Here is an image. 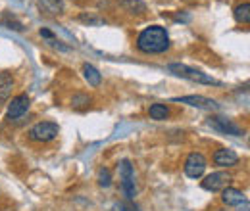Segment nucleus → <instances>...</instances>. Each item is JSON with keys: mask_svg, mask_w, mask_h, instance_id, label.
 <instances>
[{"mask_svg": "<svg viewBox=\"0 0 250 211\" xmlns=\"http://www.w3.org/2000/svg\"><path fill=\"white\" fill-rule=\"evenodd\" d=\"M171 46L169 35L162 25H150L137 37V48L143 54H164Z\"/></svg>", "mask_w": 250, "mask_h": 211, "instance_id": "obj_1", "label": "nucleus"}, {"mask_svg": "<svg viewBox=\"0 0 250 211\" xmlns=\"http://www.w3.org/2000/svg\"><path fill=\"white\" fill-rule=\"evenodd\" d=\"M167 69H169L173 75H177V77H181V79H188V81H192V83H200V85H214V87H219V85H221L218 79H214V77H210V75L202 73L200 69L188 67V65H185V63H169V65H167Z\"/></svg>", "mask_w": 250, "mask_h": 211, "instance_id": "obj_2", "label": "nucleus"}, {"mask_svg": "<svg viewBox=\"0 0 250 211\" xmlns=\"http://www.w3.org/2000/svg\"><path fill=\"white\" fill-rule=\"evenodd\" d=\"M58 134H60V127L56 123H52V121H41V123L33 125L31 129H29V133H27L29 140L42 142V144L44 142H52Z\"/></svg>", "mask_w": 250, "mask_h": 211, "instance_id": "obj_3", "label": "nucleus"}, {"mask_svg": "<svg viewBox=\"0 0 250 211\" xmlns=\"http://www.w3.org/2000/svg\"><path fill=\"white\" fill-rule=\"evenodd\" d=\"M118 171H120V181H122V190H124L125 198H127V200H135V196H137V186H135V171H133L131 161H129V159L120 161Z\"/></svg>", "mask_w": 250, "mask_h": 211, "instance_id": "obj_4", "label": "nucleus"}, {"mask_svg": "<svg viewBox=\"0 0 250 211\" xmlns=\"http://www.w3.org/2000/svg\"><path fill=\"white\" fill-rule=\"evenodd\" d=\"M31 106V100L27 94H18L14 96L10 102H8V119L10 121H16V119H21L27 110Z\"/></svg>", "mask_w": 250, "mask_h": 211, "instance_id": "obj_5", "label": "nucleus"}, {"mask_svg": "<svg viewBox=\"0 0 250 211\" xmlns=\"http://www.w3.org/2000/svg\"><path fill=\"white\" fill-rule=\"evenodd\" d=\"M206 171V157L198 152H192L185 161V175L188 179H200Z\"/></svg>", "mask_w": 250, "mask_h": 211, "instance_id": "obj_6", "label": "nucleus"}, {"mask_svg": "<svg viewBox=\"0 0 250 211\" xmlns=\"http://www.w3.org/2000/svg\"><path fill=\"white\" fill-rule=\"evenodd\" d=\"M229 184H231V175L227 171H216L202 181V188L208 192H218V190L227 188Z\"/></svg>", "mask_w": 250, "mask_h": 211, "instance_id": "obj_7", "label": "nucleus"}, {"mask_svg": "<svg viewBox=\"0 0 250 211\" xmlns=\"http://www.w3.org/2000/svg\"><path fill=\"white\" fill-rule=\"evenodd\" d=\"M173 102H179V104H187L192 108H198V110H219V104L212 98H206V96H177L173 98Z\"/></svg>", "mask_w": 250, "mask_h": 211, "instance_id": "obj_8", "label": "nucleus"}, {"mask_svg": "<svg viewBox=\"0 0 250 211\" xmlns=\"http://www.w3.org/2000/svg\"><path fill=\"white\" fill-rule=\"evenodd\" d=\"M214 163L218 167H233L239 163V155L237 152L231 150V148H221L214 153Z\"/></svg>", "mask_w": 250, "mask_h": 211, "instance_id": "obj_9", "label": "nucleus"}, {"mask_svg": "<svg viewBox=\"0 0 250 211\" xmlns=\"http://www.w3.org/2000/svg\"><path fill=\"white\" fill-rule=\"evenodd\" d=\"M247 200V196L239 190V188H233V186H227L221 190V202L227 206V208H233V206H241L243 202Z\"/></svg>", "mask_w": 250, "mask_h": 211, "instance_id": "obj_10", "label": "nucleus"}, {"mask_svg": "<svg viewBox=\"0 0 250 211\" xmlns=\"http://www.w3.org/2000/svg\"><path fill=\"white\" fill-rule=\"evenodd\" d=\"M14 77H12V73H8V71H2L0 73V108L4 106V104H8V100H10V94L14 91Z\"/></svg>", "mask_w": 250, "mask_h": 211, "instance_id": "obj_11", "label": "nucleus"}, {"mask_svg": "<svg viewBox=\"0 0 250 211\" xmlns=\"http://www.w3.org/2000/svg\"><path fill=\"white\" fill-rule=\"evenodd\" d=\"M210 125L214 129L221 131V133H227V134H233V136H241L243 134L241 129L231 119H227V117H210Z\"/></svg>", "mask_w": 250, "mask_h": 211, "instance_id": "obj_12", "label": "nucleus"}, {"mask_svg": "<svg viewBox=\"0 0 250 211\" xmlns=\"http://www.w3.org/2000/svg\"><path fill=\"white\" fill-rule=\"evenodd\" d=\"M83 77H85V81H87L91 87H94V89L102 83L100 71H98L94 65H91V63H85V65H83Z\"/></svg>", "mask_w": 250, "mask_h": 211, "instance_id": "obj_13", "label": "nucleus"}, {"mask_svg": "<svg viewBox=\"0 0 250 211\" xmlns=\"http://www.w3.org/2000/svg\"><path fill=\"white\" fill-rule=\"evenodd\" d=\"M118 4L129 14H139L141 16V14L146 12V6H145L143 0H118Z\"/></svg>", "mask_w": 250, "mask_h": 211, "instance_id": "obj_14", "label": "nucleus"}, {"mask_svg": "<svg viewBox=\"0 0 250 211\" xmlns=\"http://www.w3.org/2000/svg\"><path fill=\"white\" fill-rule=\"evenodd\" d=\"M233 16H235V19H237L239 23L249 25V23H250V4H249V2L239 4V6L233 10Z\"/></svg>", "mask_w": 250, "mask_h": 211, "instance_id": "obj_15", "label": "nucleus"}, {"mask_svg": "<svg viewBox=\"0 0 250 211\" xmlns=\"http://www.w3.org/2000/svg\"><path fill=\"white\" fill-rule=\"evenodd\" d=\"M148 115L156 121H166L169 117V108L166 104H152L148 110Z\"/></svg>", "mask_w": 250, "mask_h": 211, "instance_id": "obj_16", "label": "nucleus"}, {"mask_svg": "<svg viewBox=\"0 0 250 211\" xmlns=\"http://www.w3.org/2000/svg\"><path fill=\"white\" fill-rule=\"evenodd\" d=\"M41 8L48 14H62L63 12V2L62 0H39Z\"/></svg>", "mask_w": 250, "mask_h": 211, "instance_id": "obj_17", "label": "nucleus"}, {"mask_svg": "<svg viewBox=\"0 0 250 211\" xmlns=\"http://www.w3.org/2000/svg\"><path fill=\"white\" fill-rule=\"evenodd\" d=\"M98 184H100V186H104V188H108V186L112 184V175H110V169L102 167V169L98 171Z\"/></svg>", "mask_w": 250, "mask_h": 211, "instance_id": "obj_18", "label": "nucleus"}, {"mask_svg": "<svg viewBox=\"0 0 250 211\" xmlns=\"http://www.w3.org/2000/svg\"><path fill=\"white\" fill-rule=\"evenodd\" d=\"M89 102H91V98L87 94H75L73 100H71V106L73 108H85Z\"/></svg>", "mask_w": 250, "mask_h": 211, "instance_id": "obj_19", "label": "nucleus"}, {"mask_svg": "<svg viewBox=\"0 0 250 211\" xmlns=\"http://www.w3.org/2000/svg\"><path fill=\"white\" fill-rule=\"evenodd\" d=\"M120 210L122 211H139L137 210V206H135L131 200H129V204H120Z\"/></svg>", "mask_w": 250, "mask_h": 211, "instance_id": "obj_20", "label": "nucleus"}, {"mask_svg": "<svg viewBox=\"0 0 250 211\" xmlns=\"http://www.w3.org/2000/svg\"><path fill=\"white\" fill-rule=\"evenodd\" d=\"M39 33H41V37H44V38H48V40H50V38H54V35H52L48 29H41Z\"/></svg>", "mask_w": 250, "mask_h": 211, "instance_id": "obj_21", "label": "nucleus"}, {"mask_svg": "<svg viewBox=\"0 0 250 211\" xmlns=\"http://www.w3.org/2000/svg\"><path fill=\"white\" fill-rule=\"evenodd\" d=\"M239 208V211H250V204H249V200H245L241 206H237Z\"/></svg>", "mask_w": 250, "mask_h": 211, "instance_id": "obj_22", "label": "nucleus"}, {"mask_svg": "<svg viewBox=\"0 0 250 211\" xmlns=\"http://www.w3.org/2000/svg\"><path fill=\"white\" fill-rule=\"evenodd\" d=\"M219 211H229V210H219Z\"/></svg>", "mask_w": 250, "mask_h": 211, "instance_id": "obj_23", "label": "nucleus"}]
</instances>
